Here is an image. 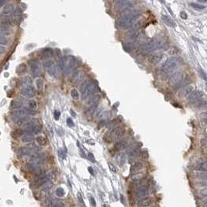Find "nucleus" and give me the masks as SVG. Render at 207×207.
I'll return each mask as SVG.
<instances>
[{"mask_svg": "<svg viewBox=\"0 0 207 207\" xmlns=\"http://www.w3.org/2000/svg\"><path fill=\"white\" fill-rule=\"evenodd\" d=\"M21 94L26 98H32L35 95V89L33 86L22 88Z\"/></svg>", "mask_w": 207, "mask_h": 207, "instance_id": "2eb2a0df", "label": "nucleus"}, {"mask_svg": "<svg viewBox=\"0 0 207 207\" xmlns=\"http://www.w3.org/2000/svg\"><path fill=\"white\" fill-rule=\"evenodd\" d=\"M36 85L37 87V89L39 91H42L43 88H44V82L41 78H38L36 82Z\"/></svg>", "mask_w": 207, "mask_h": 207, "instance_id": "a18cd8bd", "label": "nucleus"}, {"mask_svg": "<svg viewBox=\"0 0 207 207\" xmlns=\"http://www.w3.org/2000/svg\"><path fill=\"white\" fill-rule=\"evenodd\" d=\"M126 154L130 159H134L140 155V151L137 147H129L126 149Z\"/></svg>", "mask_w": 207, "mask_h": 207, "instance_id": "f3484780", "label": "nucleus"}, {"mask_svg": "<svg viewBox=\"0 0 207 207\" xmlns=\"http://www.w3.org/2000/svg\"><path fill=\"white\" fill-rule=\"evenodd\" d=\"M91 203H92V205L93 207H95V206H96V204H95V199H94L93 197H91Z\"/></svg>", "mask_w": 207, "mask_h": 207, "instance_id": "6e6d98bb", "label": "nucleus"}, {"mask_svg": "<svg viewBox=\"0 0 207 207\" xmlns=\"http://www.w3.org/2000/svg\"><path fill=\"white\" fill-rule=\"evenodd\" d=\"M161 19L162 21L166 24L168 25V26H172V27H174L175 26V23L172 20V19L168 17V16H166V15H163L161 17Z\"/></svg>", "mask_w": 207, "mask_h": 207, "instance_id": "2f4dec72", "label": "nucleus"}, {"mask_svg": "<svg viewBox=\"0 0 207 207\" xmlns=\"http://www.w3.org/2000/svg\"><path fill=\"white\" fill-rule=\"evenodd\" d=\"M149 193V188L147 185L144 183H140L138 185L137 187L136 188L135 190V199L136 200L138 201L146 196H147Z\"/></svg>", "mask_w": 207, "mask_h": 207, "instance_id": "6e6552de", "label": "nucleus"}, {"mask_svg": "<svg viewBox=\"0 0 207 207\" xmlns=\"http://www.w3.org/2000/svg\"><path fill=\"white\" fill-rule=\"evenodd\" d=\"M124 129L121 126H113L111 130L108 134V137L105 136V138L107 137V139H104L107 143H110L113 140H119L120 138L124 135Z\"/></svg>", "mask_w": 207, "mask_h": 207, "instance_id": "39448f33", "label": "nucleus"}, {"mask_svg": "<svg viewBox=\"0 0 207 207\" xmlns=\"http://www.w3.org/2000/svg\"><path fill=\"white\" fill-rule=\"evenodd\" d=\"M116 8L118 11L123 12L122 13L130 10L134 5L137 4V2L134 1H117L114 2Z\"/></svg>", "mask_w": 207, "mask_h": 207, "instance_id": "0eeeda50", "label": "nucleus"}, {"mask_svg": "<svg viewBox=\"0 0 207 207\" xmlns=\"http://www.w3.org/2000/svg\"><path fill=\"white\" fill-rule=\"evenodd\" d=\"M41 56H42V58L47 59V61L54 56V50L51 48H46L42 51Z\"/></svg>", "mask_w": 207, "mask_h": 207, "instance_id": "b1692460", "label": "nucleus"}, {"mask_svg": "<svg viewBox=\"0 0 207 207\" xmlns=\"http://www.w3.org/2000/svg\"><path fill=\"white\" fill-rule=\"evenodd\" d=\"M44 69L54 78H59V75H61V71L60 70L58 65L52 60H47L44 63Z\"/></svg>", "mask_w": 207, "mask_h": 207, "instance_id": "423d86ee", "label": "nucleus"}, {"mask_svg": "<svg viewBox=\"0 0 207 207\" xmlns=\"http://www.w3.org/2000/svg\"><path fill=\"white\" fill-rule=\"evenodd\" d=\"M11 107L14 109H20L23 107V103L20 100L14 99L11 102Z\"/></svg>", "mask_w": 207, "mask_h": 207, "instance_id": "72a5a7b5", "label": "nucleus"}, {"mask_svg": "<svg viewBox=\"0 0 207 207\" xmlns=\"http://www.w3.org/2000/svg\"><path fill=\"white\" fill-rule=\"evenodd\" d=\"M141 16L139 9H130L122 14L117 20V25L120 29H128L134 26Z\"/></svg>", "mask_w": 207, "mask_h": 207, "instance_id": "f257e3e1", "label": "nucleus"}, {"mask_svg": "<svg viewBox=\"0 0 207 207\" xmlns=\"http://www.w3.org/2000/svg\"><path fill=\"white\" fill-rule=\"evenodd\" d=\"M190 82H191V79H190V78L189 77V76H185L181 82H179L177 85H175L174 86V89L175 90V91H178V90H181V89H182L183 88H185V87L188 86H189V84L190 83Z\"/></svg>", "mask_w": 207, "mask_h": 207, "instance_id": "dca6fc26", "label": "nucleus"}, {"mask_svg": "<svg viewBox=\"0 0 207 207\" xmlns=\"http://www.w3.org/2000/svg\"><path fill=\"white\" fill-rule=\"evenodd\" d=\"M168 48V44L159 38H154L148 42L141 44L140 47V52L143 55H147L153 52L159 50H167Z\"/></svg>", "mask_w": 207, "mask_h": 207, "instance_id": "f03ea898", "label": "nucleus"}, {"mask_svg": "<svg viewBox=\"0 0 207 207\" xmlns=\"http://www.w3.org/2000/svg\"><path fill=\"white\" fill-rule=\"evenodd\" d=\"M195 107L199 109H206V102L205 100H199L196 103H195Z\"/></svg>", "mask_w": 207, "mask_h": 207, "instance_id": "c9c22d12", "label": "nucleus"}, {"mask_svg": "<svg viewBox=\"0 0 207 207\" xmlns=\"http://www.w3.org/2000/svg\"><path fill=\"white\" fill-rule=\"evenodd\" d=\"M27 105H28V107H29L30 109L34 110V109H36V107H37V103H36V102L35 100H34V99H30V100L27 102Z\"/></svg>", "mask_w": 207, "mask_h": 207, "instance_id": "ea45409f", "label": "nucleus"}, {"mask_svg": "<svg viewBox=\"0 0 207 207\" xmlns=\"http://www.w3.org/2000/svg\"><path fill=\"white\" fill-rule=\"evenodd\" d=\"M41 125L39 123L38 125H36V126H35L34 128L30 132V134H31V135H37V134H39L40 132H41Z\"/></svg>", "mask_w": 207, "mask_h": 207, "instance_id": "4c0bfd02", "label": "nucleus"}, {"mask_svg": "<svg viewBox=\"0 0 207 207\" xmlns=\"http://www.w3.org/2000/svg\"><path fill=\"white\" fill-rule=\"evenodd\" d=\"M71 96L74 99H78L79 98V93L75 89V88H73L71 90Z\"/></svg>", "mask_w": 207, "mask_h": 207, "instance_id": "c03bdc74", "label": "nucleus"}, {"mask_svg": "<svg viewBox=\"0 0 207 207\" xmlns=\"http://www.w3.org/2000/svg\"><path fill=\"white\" fill-rule=\"evenodd\" d=\"M60 115H61V113H60V112L59 111H57V110H56V111H54V118H55V120H58L59 119V117H60Z\"/></svg>", "mask_w": 207, "mask_h": 207, "instance_id": "603ef678", "label": "nucleus"}, {"mask_svg": "<svg viewBox=\"0 0 207 207\" xmlns=\"http://www.w3.org/2000/svg\"><path fill=\"white\" fill-rule=\"evenodd\" d=\"M100 99H101V96H100L99 95H98V94H95V95L92 96V97L88 99L87 104H88V106H89V105H98L99 103Z\"/></svg>", "mask_w": 207, "mask_h": 207, "instance_id": "7c9ffc66", "label": "nucleus"}, {"mask_svg": "<svg viewBox=\"0 0 207 207\" xmlns=\"http://www.w3.org/2000/svg\"><path fill=\"white\" fill-rule=\"evenodd\" d=\"M141 35V33L140 30H130L127 34V38L130 40V42L132 41H137V40L140 38Z\"/></svg>", "mask_w": 207, "mask_h": 207, "instance_id": "6ab92c4d", "label": "nucleus"}, {"mask_svg": "<svg viewBox=\"0 0 207 207\" xmlns=\"http://www.w3.org/2000/svg\"><path fill=\"white\" fill-rule=\"evenodd\" d=\"M31 154H33L32 151L30 148H28L27 147H23L18 150V155L20 156V157L30 155Z\"/></svg>", "mask_w": 207, "mask_h": 207, "instance_id": "cd10ccee", "label": "nucleus"}, {"mask_svg": "<svg viewBox=\"0 0 207 207\" xmlns=\"http://www.w3.org/2000/svg\"><path fill=\"white\" fill-rule=\"evenodd\" d=\"M126 146H127V140H124V139H120V140H117V142L115 144L113 148L116 151H120L122 149H124Z\"/></svg>", "mask_w": 207, "mask_h": 207, "instance_id": "412c9836", "label": "nucleus"}, {"mask_svg": "<svg viewBox=\"0 0 207 207\" xmlns=\"http://www.w3.org/2000/svg\"><path fill=\"white\" fill-rule=\"evenodd\" d=\"M85 76H86V72H85L83 70H81V69L75 70V71L71 74V82L72 83H75V84L79 83L80 82H82V81L83 80V78H85Z\"/></svg>", "mask_w": 207, "mask_h": 207, "instance_id": "9d476101", "label": "nucleus"}, {"mask_svg": "<svg viewBox=\"0 0 207 207\" xmlns=\"http://www.w3.org/2000/svg\"><path fill=\"white\" fill-rule=\"evenodd\" d=\"M56 195L58 196V197H63L64 195H65V190L63 189L61 187H59V188H57V189H56Z\"/></svg>", "mask_w": 207, "mask_h": 207, "instance_id": "de8ad7c7", "label": "nucleus"}, {"mask_svg": "<svg viewBox=\"0 0 207 207\" xmlns=\"http://www.w3.org/2000/svg\"><path fill=\"white\" fill-rule=\"evenodd\" d=\"M163 54L160 53V52H157V53H154L151 54L149 57H148V61L151 64V65H157L158 63H160L163 58Z\"/></svg>", "mask_w": 207, "mask_h": 207, "instance_id": "4468645a", "label": "nucleus"}, {"mask_svg": "<svg viewBox=\"0 0 207 207\" xmlns=\"http://www.w3.org/2000/svg\"><path fill=\"white\" fill-rule=\"evenodd\" d=\"M36 143H37L39 145H40V146H44V145L47 144V140H46V139L44 137H42V136H38V137H36Z\"/></svg>", "mask_w": 207, "mask_h": 207, "instance_id": "58836bf2", "label": "nucleus"}, {"mask_svg": "<svg viewBox=\"0 0 207 207\" xmlns=\"http://www.w3.org/2000/svg\"><path fill=\"white\" fill-rule=\"evenodd\" d=\"M126 155L123 152L117 154L116 156V162L119 166H123L126 163Z\"/></svg>", "mask_w": 207, "mask_h": 207, "instance_id": "4be33fe9", "label": "nucleus"}, {"mask_svg": "<svg viewBox=\"0 0 207 207\" xmlns=\"http://www.w3.org/2000/svg\"><path fill=\"white\" fill-rule=\"evenodd\" d=\"M54 55H55V57L58 59V61L62 57L61 56V52L60 51V49H55L54 51Z\"/></svg>", "mask_w": 207, "mask_h": 207, "instance_id": "09e8293b", "label": "nucleus"}, {"mask_svg": "<svg viewBox=\"0 0 207 207\" xmlns=\"http://www.w3.org/2000/svg\"><path fill=\"white\" fill-rule=\"evenodd\" d=\"M23 135H24V130L22 129H17L14 131H13L11 134V136L13 139H17Z\"/></svg>", "mask_w": 207, "mask_h": 207, "instance_id": "473e14b6", "label": "nucleus"}, {"mask_svg": "<svg viewBox=\"0 0 207 207\" xmlns=\"http://www.w3.org/2000/svg\"><path fill=\"white\" fill-rule=\"evenodd\" d=\"M143 173L141 172H137L135 173V174H133L132 175V178L134 180H137V181H139V180H141L142 178H143Z\"/></svg>", "mask_w": 207, "mask_h": 207, "instance_id": "49530a36", "label": "nucleus"}, {"mask_svg": "<svg viewBox=\"0 0 207 207\" xmlns=\"http://www.w3.org/2000/svg\"><path fill=\"white\" fill-rule=\"evenodd\" d=\"M110 113L109 111H104V112H101L100 114L99 115V117L101 119V120H107L110 117Z\"/></svg>", "mask_w": 207, "mask_h": 207, "instance_id": "a19ab883", "label": "nucleus"}, {"mask_svg": "<svg viewBox=\"0 0 207 207\" xmlns=\"http://www.w3.org/2000/svg\"><path fill=\"white\" fill-rule=\"evenodd\" d=\"M189 5L193 9H199V10H202V9H204L206 8L205 6H203V5L198 4V3H195V2H191V3H189Z\"/></svg>", "mask_w": 207, "mask_h": 207, "instance_id": "79ce46f5", "label": "nucleus"}, {"mask_svg": "<svg viewBox=\"0 0 207 207\" xmlns=\"http://www.w3.org/2000/svg\"><path fill=\"white\" fill-rule=\"evenodd\" d=\"M20 86L23 87V88L32 86V78H31L30 77H29V76L23 77V78L20 80Z\"/></svg>", "mask_w": 207, "mask_h": 207, "instance_id": "c85d7f7f", "label": "nucleus"}, {"mask_svg": "<svg viewBox=\"0 0 207 207\" xmlns=\"http://www.w3.org/2000/svg\"><path fill=\"white\" fill-rule=\"evenodd\" d=\"M31 120V118L29 116H24L22 117H19L18 119H16L14 122L17 125L19 126H24L26 123H28L29 121Z\"/></svg>", "mask_w": 207, "mask_h": 207, "instance_id": "bb28decb", "label": "nucleus"}, {"mask_svg": "<svg viewBox=\"0 0 207 207\" xmlns=\"http://www.w3.org/2000/svg\"><path fill=\"white\" fill-rule=\"evenodd\" d=\"M181 17L183 18L184 19H187V15L185 13V12H182V13H181Z\"/></svg>", "mask_w": 207, "mask_h": 207, "instance_id": "4d7b16f0", "label": "nucleus"}, {"mask_svg": "<svg viewBox=\"0 0 207 207\" xmlns=\"http://www.w3.org/2000/svg\"><path fill=\"white\" fill-rule=\"evenodd\" d=\"M182 64V61L178 57H172L167 59L161 67V71L164 74H171L174 72Z\"/></svg>", "mask_w": 207, "mask_h": 207, "instance_id": "20e7f679", "label": "nucleus"}, {"mask_svg": "<svg viewBox=\"0 0 207 207\" xmlns=\"http://www.w3.org/2000/svg\"><path fill=\"white\" fill-rule=\"evenodd\" d=\"M178 49L177 48V47H171L170 49H169V51H168V54H171V55H174V54H178Z\"/></svg>", "mask_w": 207, "mask_h": 207, "instance_id": "8fccbe9b", "label": "nucleus"}, {"mask_svg": "<svg viewBox=\"0 0 207 207\" xmlns=\"http://www.w3.org/2000/svg\"><path fill=\"white\" fill-rule=\"evenodd\" d=\"M196 169L201 172H206V160L203 159L201 161H199L196 164Z\"/></svg>", "mask_w": 207, "mask_h": 207, "instance_id": "c756f323", "label": "nucleus"}, {"mask_svg": "<svg viewBox=\"0 0 207 207\" xmlns=\"http://www.w3.org/2000/svg\"><path fill=\"white\" fill-rule=\"evenodd\" d=\"M142 168H143V164H142V162L137 161H135V162L132 164V166H131V170H130V171H131V173L135 174V173L139 172Z\"/></svg>", "mask_w": 207, "mask_h": 207, "instance_id": "393cba45", "label": "nucleus"}, {"mask_svg": "<svg viewBox=\"0 0 207 207\" xmlns=\"http://www.w3.org/2000/svg\"><path fill=\"white\" fill-rule=\"evenodd\" d=\"M67 123H68L69 126H74V123H73V121L71 120L70 118L67 120Z\"/></svg>", "mask_w": 207, "mask_h": 207, "instance_id": "864d4df0", "label": "nucleus"}, {"mask_svg": "<svg viewBox=\"0 0 207 207\" xmlns=\"http://www.w3.org/2000/svg\"><path fill=\"white\" fill-rule=\"evenodd\" d=\"M99 90V87L94 80L85 81L81 87V96L83 100H87L92 96L95 95L96 92Z\"/></svg>", "mask_w": 207, "mask_h": 207, "instance_id": "7ed1b4c3", "label": "nucleus"}, {"mask_svg": "<svg viewBox=\"0 0 207 207\" xmlns=\"http://www.w3.org/2000/svg\"><path fill=\"white\" fill-rule=\"evenodd\" d=\"M5 52H6V48H5L3 46H1V45H0V55L2 54H4Z\"/></svg>", "mask_w": 207, "mask_h": 207, "instance_id": "5fc2aeb1", "label": "nucleus"}, {"mask_svg": "<svg viewBox=\"0 0 207 207\" xmlns=\"http://www.w3.org/2000/svg\"><path fill=\"white\" fill-rule=\"evenodd\" d=\"M186 75L183 73V72H181V71H177L175 73H174L173 75H171V77L169 78V85L170 86H172L173 87L175 85H177L179 82H181Z\"/></svg>", "mask_w": 207, "mask_h": 207, "instance_id": "f8f14e48", "label": "nucleus"}, {"mask_svg": "<svg viewBox=\"0 0 207 207\" xmlns=\"http://www.w3.org/2000/svg\"><path fill=\"white\" fill-rule=\"evenodd\" d=\"M192 91H193V87L192 86H188L185 87V88H183L182 89L180 90V92L178 93V96L180 98L187 97Z\"/></svg>", "mask_w": 207, "mask_h": 207, "instance_id": "aec40b11", "label": "nucleus"}, {"mask_svg": "<svg viewBox=\"0 0 207 207\" xmlns=\"http://www.w3.org/2000/svg\"><path fill=\"white\" fill-rule=\"evenodd\" d=\"M6 1L5 0H0V6H2L3 4H5Z\"/></svg>", "mask_w": 207, "mask_h": 207, "instance_id": "bf43d9fd", "label": "nucleus"}, {"mask_svg": "<svg viewBox=\"0 0 207 207\" xmlns=\"http://www.w3.org/2000/svg\"><path fill=\"white\" fill-rule=\"evenodd\" d=\"M78 65V61L77 59L73 56L67 57V61L65 67V72L68 75L72 71H74Z\"/></svg>", "mask_w": 207, "mask_h": 207, "instance_id": "1a4fd4ad", "label": "nucleus"}, {"mask_svg": "<svg viewBox=\"0 0 207 207\" xmlns=\"http://www.w3.org/2000/svg\"><path fill=\"white\" fill-rule=\"evenodd\" d=\"M22 142L23 143H32L34 140V137L33 135H30V134H24L23 137H22Z\"/></svg>", "mask_w": 207, "mask_h": 207, "instance_id": "f704fd0d", "label": "nucleus"}, {"mask_svg": "<svg viewBox=\"0 0 207 207\" xmlns=\"http://www.w3.org/2000/svg\"><path fill=\"white\" fill-rule=\"evenodd\" d=\"M206 139H202V140H201V144H202V145L206 146Z\"/></svg>", "mask_w": 207, "mask_h": 207, "instance_id": "13d9d810", "label": "nucleus"}, {"mask_svg": "<svg viewBox=\"0 0 207 207\" xmlns=\"http://www.w3.org/2000/svg\"><path fill=\"white\" fill-rule=\"evenodd\" d=\"M26 71V65L25 64H20L17 68V73L18 75H23Z\"/></svg>", "mask_w": 207, "mask_h": 207, "instance_id": "e433bc0d", "label": "nucleus"}, {"mask_svg": "<svg viewBox=\"0 0 207 207\" xmlns=\"http://www.w3.org/2000/svg\"><path fill=\"white\" fill-rule=\"evenodd\" d=\"M153 203V199L150 196H146L140 200H138L137 204L138 206L143 207H148L150 206Z\"/></svg>", "mask_w": 207, "mask_h": 207, "instance_id": "a211bd4d", "label": "nucleus"}, {"mask_svg": "<svg viewBox=\"0 0 207 207\" xmlns=\"http://www.w3.org/2000/svg\"><path fill=\"white\" fill-rule=\"evenodd\" d=\"M88 171H90L92 174H93V171H92V168H91V167H89V168H88Z\"/></svg>", "mask_w": 207, "mask_h": 207, "instance_id": "052dcab7", "label": "nucleus"}, {"mask_svg": "<svg viewBox=\"0 0 207 207\" xmlns=\"http://www.w3.org/2000/svg\"><path fill=\"white\" fill-rule=\"evenodd\" d=\"M9 44V39L6 36L0 35V45L1 46H6Z\"/></svg>", "mask_w": 207, "mask_h": 207, "instance_id": "37998d69", "label": "nucleus"}, {"mask_svg": "<svg viewBox=\"0 0 207 207\" xmlns=\"http://www.w3.org/2000/svg\"><path fill=\"white\" fill-rule=\"evenodd\" d=\"M13 34V30L7 26H3V25H0V34L1 36H9Z\"/></svg>", "mask_w": 207, "mask_h": 207, "instance_id": "5701e85b", "label": "nucleus"}, {"mask_svg": "<svg viewBox=\"0 0 207 207\" xmlns=\"http://www.w3.org/2000/svg\"><path fill=\"white\" fill-rule=\"evenodd\" d=\"M109 164V169L113 172H117V169H116V166H114L113 164H111V163H109L108 164Z\"/></svg>", "mask_w": 207, "mask_h": 207, "instance_id": "3c124183", "label": "nucleus"}, {"mask_svg": "<svg viewBox=\"0 0 207 207\" xmlns=\"http://www.w3.org/2000/svg\"><path fill=\"white\" fill-rule=\"evenodd\" d=\"M15 10V6L13 4H11V3H9V4H6L3 9H2V13L4 15H9L12 13H13Z\"/></svg>", "mask_w": 207, "mask_h": 207, "instance_id": "a878e982", "label": "nucleus"}, {"mask_svg": "<svg viewBox=\"0 0 207 207\" xmlns=\"http://www.w3.org/2000/svg\"><path fill=\"white\" fill-rule=\"evenodd\" d=\"M203 97V92L199 90L192 91L187 96V101L190 103H195L199 100H202Z\"/></svg>", "mask_w": 207, "mask_h": 207, "instance_id": "9b49d317", "label": "nucleus"}, {"mask_svg": "<svg viewBox=\"0 0 207 207\" xmlns=\"http://www.w3.org/2000/svg\"><path fill=\"white\" fill-rule=\"evenodd\" d=\"M30 71L34 76H37L40 74V65L38 61L33 60L30 61Z\"/></svg>", "mask_w": 207, "mask_h": 207, "instance_id": "ddd939ff", "label": "nucleus"}]
</instances>
